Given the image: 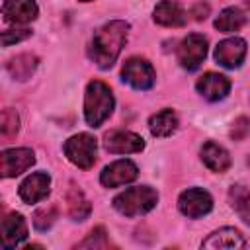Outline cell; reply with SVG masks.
<instances>
[{"label":"cell","instance_id":"obj_1","mask_svg":"<svg viewBox=\"0 0 250 250\" xmlns=\"http://www.w3.org/2000/svg\"><path fill=\"white\" fill-rule=\"evenodd\" d=\"M127 33H129V23L123 20H113L98 27L90 43V59L100 68L113 66L127 41Z\"/></svg>","mask_w":250,"mask_h":250},{"label":"cell","instance_id":"obj_2","mask_svg":"<svg viewBox=\"0 0 250 250\" xmlns=\"http://www.w3.org/2000/svg\"><path fill=\"white\" fill-rule=\"evenodd\" d=\"M115 100L111 88L102 80H92L84 94V119L90 127H100L113 111Z\"/></svg>","mask_w":250,"mask_h":250},{"label":"cell","instance_id":"obj_3","mask_svg":"<svg viewBox=\"0 0 250 250\" xmlns=\"http://www.w3.org/2000/svg\"><path fill=\"white\" fill-rule=\"evenodd\" d=\"M156 201H158L156 189L148 186H137V188H129L121 191L113 199V207L125 217H137V215H145L150 209H154Z\"/></svg>","mask_w":250,"mask_h":250},{"label":"cell","instance_id":"obj_4","mask_svg":"<svg viewBox=\"0 0 250 250\" xmlns=\"http://www.w3.org/2000/svg\"><path fill=\"white\" fill-rule=\"evenodd\" d=\"M64 154L66 158L82 168V170H88L94 166L96 162V148H98V143H96V137H92L90 133H78L74 137H70L66 143H64Z\"/></svg>","mask_w":250,"mask_h":250},{"label":"cell","instance_id":"obj_5","mask_svg":"<svg viewBox=\"0 0 250 250\" xmlns=\"http://www.w3.org/2000/svg\"><path fill=\"white\" fill-rule=\"evenodd\" d=\"M121 78L135 90H148L154 86L156 72L146 59L131 57L125 61V64L121 68Z\"/></svg>","mask_w":250,"mask_h":250},{"label":"cell","instance_id":"obj_6","mask_svg":"<svg viewBox=\"0 0 250 250\" xmlns=\"http://www.w3.org/2000/svg\"><path fill=\"white\" fill-rule=\"evenodd\" d=\"M178 209L182 215H186L189 219H199L213 209V197L209 195V191H205L201 188H189L180 193Z\"/></svg>","mask_w":250,"mask_h":250},{"label":"cell","instance_id":"obj_7","mask_svg":"<svg viewBox=\"0 0 250 250\" xmlns=\"http://www.w3.org/2000/svg\"><path fill=\"white\" fill-rule=\"evenodd\" d=\"M207 57V39L201 33H189L178 47V62L186 70H195Z\"/></svg>","mask_w":250,"mask_h":250},{"label":"cell","instance_id":"obj_8","mask_svg":"<svg viewBox=\"0 0 250 250\" xmlns=\"http://www.w3.org/2000/svg\"><path fill=\"white\" fill-rule=\"evenodd\" d=\"M35 164V154L31 148H6L0 154L2 178H14Z\"/></svg>","mask_w":250,"mask_h":250},{"label":"cell","instance_id":"obj_9","mask_svg":"<svg viewBox=\"0 0 250 250\" xmlns=\"http://www.w3.org/2000/svg\"><path fill=\"white\" fill-rule=\"evenodd\" d=\"M104 148L111 154H133L145 148V141L141 135L133 131H109L104 137Z\"/></svg>","mask_w":250,"mask_h":250},{"label":"cell","instance_id":"obj_10","mask_svg":"<svg viewBox=\"0 0 250 250\" xmlns=\"http://www.w3.org/2000/svg\"><path fill=\"white\" fill-rule=\"evenodd\" d=\"M137 176H139V170L135 162L123 158V160H115L109 166H105L100 174V182L105 188H119V186L131 184Z\"/></svg>","mask_w":250,"mask_h":250},{"label":"cell","instance_id":"obj_11","mask_svg":"<svg viewBox=\"0 0 250 250\" xmlns=\"http://www.w3.org/2000/svg\"><path fill=\"white\" fill-rule=\"evenodd\" d=\"M246 57V41L240 37L223 39L215 47V61L225 68H238Z\"/></svg>","mask_w":250,"mask_h":250},{"label":"cell","instance_id":"obj_12","mask_svg":"<svg viewBox=\"0 0 250 250\" xmlns=\"http://www.w3.org/2000/svg\"><path fill=\"white\" fill-rule=\"evenodd\" d=\"M51 191V176L47 172H35L20 184V197L25 203H37Z\"/></svg>","mask_w":250,"mask_h":250},{"label":"cell","instance_id":"obj_13","mask_svg":"<svg viewBox=\"0 0 250 250\" xmlns=\"http://www.w3.org/2000/svg\"><path fill=\"white\" fill-rule=\"evenodd\" d=\"M197 92L209 100V102H219L223 100L229 90H230V80L223 74H217V72H205L203 76H199L197 84H195Z\"/></svg>","mask_w":250,"mask_h":250},{"label":"cell","instance_id":"obj_14","mask_svg":"<svg viewBox=\"0 0 250 250\" xmlns=\"http://www.w3.org/2000/svg\"><path fill=\"white\" fill-rule=\"evenodd\" d=\"M154 21L164 27H184L188 21L186 10L176 0H160L154 8Z\"/></svg>","mask_w":250,"mask_h":250},{"label":"cell","instance_id":"obj_15","mask_svg":"<svg viewBox=\"0 0 250 250\" xmlns=\"http://www.w3.org/2000/svg\"><path fill=\"white\" fill-rule=\"evenodd\" d=\"M2 14L10 23H29L37 18L39 8L33 0H4Z\"/></svg>","mask_w":250,"mask_h":250},{"label":"cell","instance_id":"obj_16","mask_svg":"<svg viewBox=\"0 0 250 250\" xmlns=\"http://www.w3.org/2000/svg\"><path fill=\"white\" fill-rule=\"evenodd\" d=\"M27 236L25 219L20 213H10L2 219V248H16Z\"/></svg>","mask_w":250,"mask_h":250},{"label":"cell","instance_id":"obj_17","mask_svg":"<svg viewBox=\"0 0 250 250\" xmlns=\"http://www.w3.org/2000/svg\"><path fill=\"white\" fill-rule=\"evenodd\" d=\"M244 238H242V234L236 230V229H230V227H225V229H219V230H215L213 234H209L203 242H201V246L203 248H244Z\"/></svg>","mask_w":250,"mask_h":250},{"label":"cell","instance_id":"obj_18","mask_svg":"<svg viewBox=\"0 0 250 250\" xmlns=\"http://www.w3.org/2000/svg\"><path fill=\"white\" fill-rule=\"evenodd\" d=\"M201 160H203V164L209 168V170H213V172H227L229 170V166H230V156H229V152L221 146V145H217V143H213V141H207L203 146H201Z\"/></svg>","mask_w":250,"mask_h":250},{"label":"cell","instance_id":"obj_19","mask_svg":"<svg viewBox=\"0 0 250 250\" xmlns=\"http://www.w3.org/2000/svg\"><path fill=\"white\" fill-rule=\"evenodd\" d=\"M37 64H39V59H37L35 55H31V53H21V55L10 59L8 64H6V68H8V72H10L12 78L23 82V80L31 78V74L35 72Z\"/></svg>","mask_w":250,"mask_h":250},{"label":"cell","instance_id":"obj_20","mask_svg":"<svg viewBox=\"0 0 250 250\" xmlns=\"http://www.w3.org/2000/svg\"><path fill=\"white\" fill-rule=\"evenodd\" d=\"M148 129L154 137H170L178 129V117L172 109H162L148 119Z\"/></svg>","mask_w":250,"mask_h":250},{"label":"cell","instance_id":"obj_21","mask_svg":"<svg viewBox=\"0 0 250 250\" xmlns=\"http://www.w3.org/2000/svg\"><path fill=\"white\" fill-rule=\"evenodd\" d=\"M244 23H246V14L238 8H225L215 20V27L219 31H225V33L238 31Z\"/></svg>","mask_w":250,"mask_h":250},{"label":"cell","instance_id":"obj_22","mask_svg":"<svg viewBox=\"0 0 250 250\" xmlns=\"http://www.w3.org/2000/svg\"><path fill=\"white\" fill-rule=\"evenodd\" d=\"M229 199H230L232 209L238 213V217L246 225H250V191L244 186L236 184L229 189Z\"/></svg>","mask_w":250,"mask_h":250},{"label":"cell","instance_id":"obj_23","mask_svg":"<svg viewBox=\"0 0 250 250\" xmlns=\"http://www.w3.org/2000/svg\"><path fill=\"white\" fill-rule=\"evenodd\" d=\"M66 203H68V215L74 221H84L92 211V207H90L88 199L84 197V193L74 186L66 193Z\"/></svg>","mask_w":250,"mask_h":250},{"label":"cell","instance_id":"obj_24","mask_svg":"<svg viewBox=\"0 0 250 250\" xmlns=\"http://www.w3.org/2000/svg\"><path fill=\"white\" fill-rule=\"evenodd\" d=\"M20 131V117L16 113V109L12 107H6L2 111V125H0V133L2 137L8 141L12 137H16V133Z\"/></svg>","mask_w":250,"mask_h":250},{"label":"cell","instance_id":"obj_25","mask_svg":"<svg viewBox=\"0 0 250 250\" xmlns=\"http://www.w3.org/2000/svg\"><path fill=\"white\" fill-rule=\"evenodd\" d=\"M55 221H57V207H55V205L39 207V209L33 213V225H35L37 230H47V229H51Z\"/></svg>","mask_w":250,"mask_h":250},{"label":"cell","instance_id":"obj_26","mask_svg":"<svg viewBox=\"0 0 250 250\" xmlns=\"http://www.w3.org/2000/svg\"><path fill=\"white\" fill-rule=\"evenodd\" d=\"M107 246H109V242H107L105 230H104L102 227L94 229V230L78 244V248H107Z\"/></svg>","mask_w":250,"mask_h":250},{"label":"cell","instance_id":"obj_27","mask_svg":"<svg viewBox=\"0 0 250 250\" xmlns=\"http://www.w3.org/2000/svg\"><path fill=\"white\" fill-rule=\"evenodd\" d=\"M29 35H31L29 29H8V31H2V45L10 47L14 43H20V41L27 39Z\"/></svg>","mask_w":250,"mask_h":250},{"label":"cell","instance_id":"obj_28","mask_svg":"<svg viewBox=\"0 0 250 250\" xmlns=\"http://www.w3.org/2000/svg\"><path fill=\"white\" fill-rule=\"evenodd\" d=\"M248 133H250V119L238 117V119L234 121V127H232V131H230V137H232L234 141H242Z\"/></svg>","mask_w":250,"mask_h":250},{"label":"cell","instance_id":"obj_29","mask_svg":"<svg viewBox=\"0 0 250 250\" xmlns=\"http://www.w3.org/2000/svg\"><path fill=\"white\" fill-rule=\"evenodd\" d=\"M207 14H209V6L203 4V2H201V4H195L193 10H191V16H193L195 20H205Z\"/></svg>","mask_w":250,"mask_h":250},{"label":"cell","instance_id":"obj_30","mask_svg":"<svg viewBox=\"0 0 250 250\" xmlns=\"http://www.w3.org/2000/svg\"><path fill=\"white\" fill-rule=\"evenodd\" d=\"M246 6H248V8H250V0H248V2H246Z\"/></svg>","mask_w":250,"mask_h":250},{"label":"cell","instance_id":"obj_31","mask_svg":"<svg viewBox=\"0 0 250 250\" xmlns=\"http://www.w3.org/2000/svg\"><path fill=\"white\" fill-rule=\"evenodd\" d=\"M80 2H92V0H80Z\"/></svg>","mask_w":250,"mask_h":250}]
</instances>
